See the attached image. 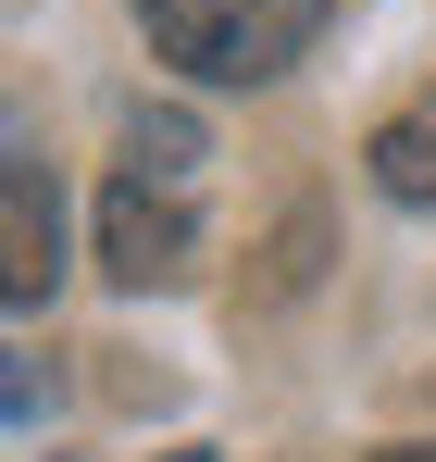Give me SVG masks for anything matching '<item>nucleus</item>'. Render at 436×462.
Here are the masks:
<instances>
[{
    "mask_svg": "<svg viewBox=\"0 0 436 462\" xmlns=\"http://www.w3.org/2000/svg\"><path fill=\"white\" fill-rule=\"evenodd\" d=\"M374 462H436V450H374Z\"/></svg>",
    "mask_w": 436,
    "mask_h": 462,
    "instance_id": "0eeeda50",
    "label": "nucleus"
},
{
    "mask_svg": "<svg viewBox=\"0 0 436 462\" xmlns=\"http://www.w3.org/2000/svg\"><path fill=\"white\" fill-rule=\"evenodd\" d=\"M187 162H200V125L187 113H138L125 125V175H187Z\"/></svg>",
    "mask_w": 436,
    "mask_h": 462,
    "instance_id": "39448f33",
    "label": "nucleus"
},
{
    "mask_svg": "<svg viewBox=\"0 0 436 462\" xmlns=\"http://www.w3.org/2000/svg\"><path fill=\"white\" fill-rule=\"evenodd\" d=\"M138 25L200 88H262L324 38V0H138Z\"/></svg>",
    "mask_w": 436,
    "mask_h": 462,
    "instance_id": "f257e3e1",
    "label": "nucleus"
},
{
    "mask_svg": "<svg viewBox=\"0 0 436 462\" xmlns=\"http://www.w3.org/2000/svg\"><path fill=\"white\" fill-rule=\"evenodd\" d=\"M100 263H113V288H175L200 263V226H187L175 175H113L100 188Z\"/></svg>",
    "mask_w": 436,
    "mask_h": 462,
    "instance_id": "7ed1b4c3",
    "label": "nucleus"
},
{
    "mask_svg": "<svg viewBox=\"0 0 436 462\" xmlns=\"http://www.w3.org/2000/svg\"><path fill=\"white\" fill-rule=\"evenodd\" d=\"M50 288H63V188L0 100V300H50Z\"/></svg>",
    "mask_w": 436,
    "mask_h": 462,
    "instance_id": "f03ea898",
    "label": "nucleus"
},
{
    "mask_svg": "<svg viewBox=\"0 0 436 462\" xmlns=\"http://www.w3.org/2000/svg\"><path fill=\"white\" fill-rule=\"evenodd\" d=\"M25 412H38V375H25V363L0 350V425H25Z\"/></svg>",
    "mask_w": 436,
    "mask_h": 462,
    "instance_id": "423d86ee",
    "label": "nucleus"
},
{
    "mask_svg": "<svg viewBox=\"0 0 436 462\" xmlns=\"http://www.w3.org/2000/svg\"><path fill=\"white\" fill-rule=\"evenodd\" d=\"M374 188H386V200H412V213H436V88L412 100V113H386V125H374Z\"/></svg>",
    "mask_w": 436,
    "mask_h": 462,
    "instance_id": "20e7f679",
    "label": "nucleus"
}]
</instances>
